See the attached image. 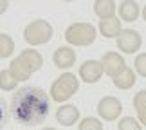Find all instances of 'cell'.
<instances>
[{"label": "cell", "mask_w": 146, "mask_h": 130, "mask_svg": "<svg viewBox=\"0 0 146 130\" xmlns=\"http://www.w3.org/2000/svg\"><path fill=\"white\" fill-rule=\"evenodd\" d=\"M15 53V42L5 33H0V58H9Z\"/></svg>", "instance_id": "18"}, {"label": "cell", "mask_w": 146, "mask_h": 130, "mask_svg": "<svg viewBox=\"0 0 146 130\" xmlns=\"http://www.w3.org/2000/svg\"><path fill=\"white\" fill-rule=\"evenodd\" d=\"M16 85H18V80L13 78L9 69L0 71V89H2L4 92H13V90H16Z\"/></svg>", "instance_id": "17"}, {"label": "cell", "mask_w": 146, "mask_h": 130, "mask_svg": "<svg viewBox=\"0 0 146 130\" xmlns=\"http://www.w3.org/2000/svg\"><path fill=\"white\" fill-rule=\"evenodd\" d=\"M99 33L103 35L105 38H117L119 33L123 31V22L114 16V18H106V20H101L99 22Z\"/></svg>", "instance_id": "14"}, {"label": "cell", "mask_w": 146, "mask_h": 130, "mask_svg": "<svg viewBox=\"0 0 146 130\" xmlns=\"http://www.w3.org/2000/svg\"><path fill=\"white\" fill-rule=\"evenodd\" d=\"M42 130H56L54 127H45V128H42Z\"/></svg>", "instance_id": "27"}, {"label": "cell", "mask_w": 146, "mask_h": 130, "mask_svg": "<svg viewBox=\"0 0 146 130\" xmlns=\"http://www.w3.org/2000/svg\"><path fill=\"white\" fill-rule=\"evenodd\" d=\"M18 58L24 61L27 67H29L31 72H36V71H40L42 67H43V56L38 53L36 49H33V47L24 49V51L18 54Z\"/></svg>", "instance_id": "12"}, {"label": "cell", "mask_w": 146, "mask_h": 130, "mask_svg": "<svg viewBox=\"0 0 146 130\" xmlns=\"http://www.w3.org/2000/svg\"><path fill=\"white\" fill-rule=\"evenodd\" d=\"M76 51L70 45H61L52 53V63L61 71H69L72 65L76 63Z\"/></svg>", "instance_id": "9"}, {"label": "cell", "mask_w": 146, "mask_h": 130, "mask_svg": "<svg viewBox=\"0 0 146 130\" xmlns=\"http://www.w3.org/2000/svg\"><path fill=\"white\" fill-rule=\"evenodd\" d=\"M63 2H74V0H63Z\"/></svg>", "instance_id": "28"}, {"label": "cell", "mask_w": 146, "mask_h": 130, "mask_svg": "<svg viewBox=\"0 0 146 130\" xmlns=\"http://www.w3.org/2000/svg\"><path fill=\"white\" fill-rule=\"evenodd\" d=\"M117 130H143V125L139 123V119L132 116H125L117 121Z\"/></svg>", "instance_id": "20"}, {"label": "cell", "mask_w": 146, "mask_h": 130, "mask_svg": "<svg viewBox=\"0 0 146 130\" xmlns=\"http://www.w3.org/2000/svg\"><path fill=\"white\" fill-rule=\"evenodd\" d=\"M117 13H119V20L121 22H135L141 16V7L135 0H123L117 5Z\"/></svg>", "instance_id": "11"}, {"label": "cell", "mask_w": 146, "mask_h": 130, "mask_svg": "<svg viewBox=\"0 0 146 130\" xmlns=\"http://www.w3.org/2000/svg\"><path fill=\"white\" fill-rule=\"evenodd\" d=\"M78 90H80V78L76 74H72V72H63V74H60L52 81L49 96L56 103H65V101H69L72 96L78 92Z\"/></svg>", "instance_id": "2"}, {"label": "cell", "mask_w": 146, "mask_h": 130, "mask_svg": "<svg viewBox=\"0 0 146 130\" xmlns=\"http://www.w3.org/2000/svg\"><path fill=\"white\" fill-rule=\"evenodd\" d=\"M143 47V36L135 29H123L117 36V49L123 54H135Z\"/></svg>", "instance_id": "5"}, {"label": "cell", "mask_w": 146, "mask_h": 130, "mask_svg": "<svg viewBox=\"0 0 146 130\" xmlns=\"http://www.w3.org/2000/svg\"><path fill=\"white\" fill-rule=\"evenodd\" d=\"M141 16H143V20L146 22V5H144V7H141Z\"/></svg>", "instance_id": "26"}, {"label": "cell", "mask_w": 146, "mask_h": 130, "mask_svg": "<svg viewBox=\"0 0 146 130\" xmlns=\"http://www.w3.org/2000/svg\"><path fill=\"white\" fill-rule=\"evenodd\" d=\"M98 29L88 22H74L65 29V40L72 47H87L96 42Z\"/></svg>", "instance_id": "3"}, {"label": "cell", "mask_w": 146, "mask_h": 130, "mask_svg": "<svg viewBox=\"0 0 146 130\" xmlns=\"http://www.w3.org/2000/svg\"><path fill=\"white\" fill-rule=\"evenodd\" d=\"M101 65H103V72L108 74L110 78L117 76L119 72H123L128 67L125 58H123V54L117 53V51H108V53H105L103 58H101Z\"/></svg>", "instance_id": "7"}, {"label": "cell", "mask_w": 146, "mask_h": 130, "mask_svg": "<svg viewBox=\"0 0 146 130\" xmlns=\"http://www.w3.org/2000/svg\"><path fill=\"white\" fill-rule=\"evenodd\" d=\"M135 81H137V74H135V71H133V69H130V67H126L123 72H119L117 76L112 78L114 87H117L119 90H128V89H132L133 85H135Z\"/></svg>", "instance_id": "13"}, {"label": "cell", "mask_w": 146, "mask_h": 130, "mask_svg": "<svg viewBox=\"0 0 146 130\" xmlns=\"http://www.w3.org/2000/svg\"><path fill=\"white\" fill-rule=\"evenodd\" d=\"M137 119H139V123H141V125H144V127H146V114L137 116Z\"/></svg>", "instance_id": "25"}, {"label": "cell", "mask_w": 146, "mask_h": 130, "mask_svg": "<svg viewBox=\"0 0 146 130\" xmlns=\"http://www.w3.org/2000/svg\"><path fill=\"white\" fill-rule=\"evenodd\" d=\"M78 130H103V121L99 117H83L78 121Z\"/></svg>", "instance_id": "19"}, {"label": "cell", "mask_w": 146, "mask_h": 130, "mask_svg": "<svg viewBox=\"0 0 146 130\" xmlns=\"http://www.w3.org/2000/svg\"><path fill=\"white\" fill-rule=\"evenodd\" d=\"M56 121L60 123L61 127H72L74 123L80 121V109L76 105L65 103L61 105L58 110H56Z\"/></svg>", "instance_id": "10"}, {"label": "cell", "mask_w": 146, "mask_h": 130, "mask_svg": "<svg viewBox=\"0 0 146 130\" xmlns=\"http://www.w3.org/2000/svg\"><path fill=\"white\" fill-rule=\"evenodd\" d=\"M94 13L99 20L114 18L117 13V4L115 0H96L94 2Z\"/></svg>", "instance_id": "15"}, {"label": "cell", "mask_w": 146, "mask_h": 130, "mask_svg": "<svg viewBox=\"0 0 146 130\" xmlns=\"http://www.w3.org/2000/svg\"><path fill=\"white\" fill-rule=\"evenodd\" d=\"M7 69H9L11 74H13L15 80H18V81H27L31 78V74H33V72L29 71V67H27L24 61L18 58V56L9 61V67H7Z\"/></svg>", "instance_id": "16"}, {"label": "cell", "mask_w": 146, "mask_h": 130, "mask_svg": "<svg viewBox=\"0 0 146 130\" xmlns=\"http://www.w3.org/2000/svg\"><path fill=\"white\" fill-rule=\"evenodd\" d=\"M9 116H11L9 107L5 103V99L0 96V130L5 128V125H7V121H9Z\"/></svg>", "instance_id": "23"}, {"label": "cell", "mask_w": 146, "mask_h": 130, "mask_svg": "<svg viewBox=\"0 0 146 130\" xmlns=\"http://www.w3.org/2000/svg\"><path fill=\"white\" fill-rule=\"evenodd\" d=\"M123 114V103L115 96H105L98 103V116L101 121H115Z\"/></svg>", "instance_id": "6"}, {"label": "cell", "mask_w": 146, "mask_h": 130, "mask_svg": "<svg viewBox=\"0 0 146 130\" xmlns=\"http://www.w3.org/2000/svg\"><path fill=\"white\" fill-rule=\"evenodd\" d=\"M50 96L40 87L24 85L15 90L11 98L9 112L16 123L24 127H36L43 123L49 116Z\"/></svg>", "instance_id": "1"}, {"label": "cell", "mask_w": 146, "mask_h": 130, "mask_svg": "<svg viewBox=\"0 0 146 130\" xmlns=\"http://www.w3.org/2000/svg\"><path fill=\"white\" fill-rule=\"evenodd\" d=\"M132 103H133V109H135L137 116H143V114H146V89L139 90V92H137L135 96H133Z\"/></svg>", "instance_id": "21"}, {"label": "cell", "mask_w": 146, "mask_h": 130, "mask_svg": "<svg viewBox=\"0 0 146 130\" xmlns=\"http://www.w3.org/2000/svg\"><path fill=\"white\" fill-rule=\"evenodd\" d=\"M52 35H54V27L50 25V22L43 20V18H36V20L29 22L24 29V40L31 47L49 43L52 40Z\"/></svg>", "instance_id": "4"}, {"label": "cell", "mask_w": 146, "mask_h": 130, "mask_svg": "<svg viewBox=\"0 0 146 130\" xmlns=\"http://www.w3.org/2000/svg\"><path fill=\"white\" fill-rule=\"evenodd\" d=\"M103 76V65L101 60H85L80 65V80L85 83H98Z\"/></svg>", "instance_id": "8"}, {"label": "cell", "mask_w": 146, "mask_h": 130, "mask_svg": "<svg viewBox=\"0 0 146 130\" xmlns=\"http://www.w3.org/2000/svg\"><path fill=\"white\" fill-rule=\"evenodd\" d=\"M9 9V0H0V16Z\"/></svg>", "instance_id": "24"}, {"label": "cell", "mask_w": 146, "mask_h": 130, "mask_svg": "<svg viewBox=\"0 0 146 130\" xmlns=\"http://www.w3.org/2000/svg\"><path fill=\"white\" fill-rule=\"evenodd\" d=\"M133 71L141 78H146V53H139L133 60Z\"/></svg>", "instance_id": "22"}, {"label": "cell", "mask_w": 146, "mask_h": 130, "mask_svg": "<svg viewBox=\"0 0 146 130\" xmlns=\"http://www.w3.org/2000/svg\"><path fill=\"white\" fill-rule=\"evenodd\" d=\"M9 2H11V0H9ZM15 2H18V0H15Z\"/></svg>", "instance_id": "29"}]
</instances>
